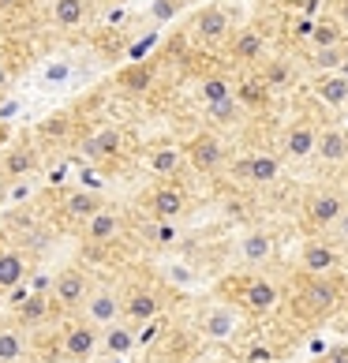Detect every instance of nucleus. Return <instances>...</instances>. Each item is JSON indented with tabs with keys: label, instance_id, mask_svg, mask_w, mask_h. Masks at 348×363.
I'll list each match as a JSON object with an SVG mask.
<instances>
[{
	"label": "nucleus",
	"instance_id": "1",
	"mask_svg": "<svg viewBox=\"0 0 348 363\" xmlns=\"http://www.w3.org/2000/svg\"><path fill=\"white\" fill-rule=\"evenodd\" d=\"M300 311L307 318H330L333 311H341V285L333 277H307L300 289Z\"/></svg>",
	"mask_w": 348,
	"mask_h": 363
},
{
	"label": "nucleus",
	"instance_id": "2",
	"mask_svg": "<svg viewBox=\"0 0 348 363\" xmlns=\"http://www.w3.org/2000/svg\"><path fill=\"white\" fill-rule=\"evenodd\" d=\"M348 210V199L333 187H318V191L307 195L303 203V225L315 228V233H330L333 225L341 221V213Z\"/></svg>",
	"mask_w": 348,
	"mask_h": 363
},
{
	"label": "nucleus",
	"instance_id": "3",
	"mask_svg": "<svg viewBox=\"0 0 348 363\" xmlns=\"http://www.w3.org/2000/svg\"><path fill=\"white\" fill-rule=\"evenodd\" d=\"M240 307H244V315L251 318H266V315H274L277 307H281V289H277V281L270 277H247L244 285H240Z\"/></svg>",
	"mask_w": 348,
	"mask_h": 363
},
{
	"label": "nucleus",
	"instance_id": "4",
	"mask_svg": "<svg viewBox=\"0 0 348 363\" xmlns=\"http://www.w3.org/2000/svg\"><path fill=\"white\" fill-rule=\"evenodd\" d=\"M300 270L307 277H330V274H337L341 270V247L333 244V240L311 236L300 247Z\"/></svg>",
	"mask_w": 348,
	"mask_h": 363
},
{
	"label": "nucleus",
	"instance_id": "5",
	"mask_svg": "<svg viewBox=\"0 0 348 363\" xmlns=\"http://www.w3.org/2000/svg\"><path fill=\"white\" fill-rule=\"evenodd\" d=\"M184 157H187V165H191L195 172L213 177V172L225 169V143L213 135V131H198V135L184 146Z\"/></svg>",
	"mask_w": 348,
	"mask_h": 363
},
{
	"label": "nucleus",
	"instance_id": "6",
	"mask_svg": "<svg viewBox=\"0 0 348 363\" xmlns=\"http://www.w3.org/2000/svg\"><path fill=\"white\" fill-rule=\"evenodd\" d=\"M49 296L57 307H83L90 296V277L79 266H64L60 274H52L49 281Z\"/></svg>",
	"mask_w": 348,
	"mask_h": 363
},
{
	"label": "nucleus",
	"instance_id": "7",
	"mask_svg": "<svg viewBox=\"0 0 348 363\" xmlns=\"http://www.w3.org/2000/svg\"><path fill=\"white\" fill-rule=\"evenodd\" d=\"M83 318L94 322L98 330H109L124 318V296L113 289H90L86 303H83Z\"/></svg>",
	"mask_w": 348,
	"mask_h": 363
},
{
	"label": "nucleus",
	"instance_id": "8",
	"mask_svg": "<svg viewBox=\"0 0 348 363\" xmlns=\"http://www.w3.org/2000/svg\"><path fill=\"white\" fill-rule=\"evenodd\" d=\"M98 348H101V333L86 318L72 322V326L64 330V337H60V352L68 356V359H90Z\"/></svg>",
	"mask_w": 348,
	"mask_h": 363
},
{
	"label": "nucleus",
	"instance_id": "9",
	"mask_svg": "<svg viewBox=\"0 0 348 363\" xmlns=\"http://www.w3.org/2000/svg\"><path fill=\"white\" fill-rule=\"evenodd\" d=\"M109 206L105 203L101 191H90V187H79V191H68L60 203V218L72 221V225H86L90 218H98V213Z\"/></svg>",
	"mask_w": 348,
	"mask_h": 363
},
{
	"label": "nucleus",
	"instance_id": "10",
	"mask_svg": "<svg viewBox=\"0 0 348 363\" xmlns=\"http://www.w3.org/2000/svg\"><path fill=\"white\" fill-rule=\"evenodd\" d=\"M162 307H165L162 292L150 289V285H139L124 296V322H131V326H139V322H157Z\"/></svg>",
	"mask_w": 348,
	"mask_h": 363
},
{
	"label": "nucleus",
	"instance_id": "11",
	"mask_svg": "<svg viewBox=\"0 0 348 363\" xmlns=\"http://www.w3.org/2000/svg\"><path fill=\"white\" fill-rule=\"evenodd\" d=\"M195 38H198V42H206V45L229 42V38H232V19H229V11H225L221 4L203 8V11L195 16Z\"/></svg>",
	"mask_w": 348,
	"mask_h": 363
},
{
	"label": "nucleus",
	"instance_id": "12",
	"mask_svg": "<svg viewBox=\"0 0 348 363\" xmlns=\"http://www.w3.org/2000/svg\"><path fill=\"white\" fill-rule=\"evenodd\" d=\"M240 326V315L232 311L229 303H210L203 315H198V333L206 341H229Z\"/></svg>",
	"mask_w": 348,
	"mask_h": 363
},
{
	"label": "nucleus",
	"instance_id": "13",
	"mask_svg": "<svg viewBox=\"0 0 348 363\" xmlns=\"http://www.w3.org/2000/svg\"><path fill=\"white\" fill-rule=\"evenodd\" d=\"M236 177L255 184V187H266L281 177V157L270 154V150H259V154H247L244 161H236Z\"/></svg>",
	"mask_w": 348,
	"mask_h": 363
},
{
	"label": "nucleus",
	"instance_id": "14",
	"mask_svg": "<svg viewBox=\"0 0 348 363\" xmlns=\"http://www.w3.org/2000/svg\"><path fill=\"white\" fill-rule=\"evenodd\" d=\"M184 210H187V195L180 191V187H172V184L154 187L150 199H146V213H150L154 221H162V225L184 218Z\"/></svg>",
	"mask_w": 348,
	"mask_h": 363
},
{
	"label": "nucleus",
	"instance_id": "15",
	"mask_svg": "<svg viewBox=\"0 0 348 363\" xmlns=\"http://www.w3.org/2000/svg\"><path fill=\"white\" fill-rule=\"evenodd\" d=\"M318 131L322 128H315L311 120H296V124H288V131H285V157H292V161H307V157H315V150H318Z\"/></svg>",
	"mask_w": 348,
	"mask_h": 363
},
{
	"label": "nucleus",
	"instance_id": "16",
	"mask_svg": "<svg viewBox=\"0 0 348 363\" xmlns=\"http://www.w3.org/2000/svg\"><path fill=\"white\" fill-rule=\"evenodd\" d=\"M274 251H277V240H274V233H266V228H251V233H244V236H240V244H236L240 262H247V266L270 262Z\"/></svg>",
	"mask_w": 348,
	"mask_h": 363
},
{
	"label": "nucleus",
	"instance_id": "17",
	"mask_svg": "<svg viewBox=\"0 0 348 363\" xmlns=\"http://www.w3.org/2000/svg\"><path fill=\"white\" fill-rule=\"evenodd\" d=\"M120 150H124V131H120V128H98L83 143V154H86V161H94V165L120 157Z\"/></svg>",
	"mask_w": 348,
	"mask_h": 363
},
{
	"label": "nucleus",
	"instance_id": "18",
	"mask_svg": "<svg viewBox=\"0 0 348 363\" xmlns=\"http://www.w3.org/2000/svg\"><path fill=\"white\" fill-rule=\"evenodd\" d=\"M120 225H124V218H120V210L113 206H105L98 218H90L83 225V240H86V247H101V244H109V240L120 233Z\"/></svg>",
	"mask_w": 348,
	"mask_h": 363
},
{
	"label": "nucleus",
	"instance_id": "19",
	"mask_svg": "<svg viewBox=\"0 0 348 363\" xmlns=\"http://www.w3.org/2000/svg\"><path fill=\"white\" fill-rule=\"evenodd\" d=\"M315 157L326 161V165H344L348 161V128H322L318 131Z\"/></svg>",
	"mask_w": 348,
	"mask_h": 363
},
{
	"label": "nucleus",
	"instance_id": "20",
	"mask_svg": "<svg viewBox=\"0 0 348 363\" xmlns=\"http://www.w3.org/2000/svg\"><path fill=\"white\" fill-rule=\"evenodd\" d=\"M38 161H42V157H38V150H34L30 143H16L4 157H0V169H4V177H8V180H16V177H26V172H34V169H38Z\"/></svg>",
	"mask_w": 348,
	"mask_h": 363
},
{
	"label": "nucleus",
	"instance_id": "21",
	"mask_svg": "<svg viewBox=\"0 0 348 363\" xmlns=\"http://www.w3.org/2000/svg\"><path fill=\"white\" fill-rule=\"evenodd\" d=\"M52 315V296L45 292H30L26 300L16 307V322L23 330H34V326H42V322Z\"/></svg>",
	"mask_w": 348,
	"mask_h": 363
},
{
	"label": "nucleus",
	"instance_id": "22",
	"mask_svg": "<svg viewBox=\"0 0 348 363\" xmlns=\"http://www.w3.org/2000/svg\"><path fill=\"white\" fill-rule=\"evenodd\" d=\"M26 281V259L16 247H0V296L19 289Z\"/></svg>",
	"mask_w": 348,
	"mask_h": 363
},
{
	"label": "nucleus",
	"instance_id": "23",
	"mask_svg": "<svg viewBox=\"0 0 348 363\" xmlns=\"http://www.w3.org/2000/svg\"><path fill=\"white\" fill-rule=\"evenodd\" d=\"M315 98L330 105V109H344L348 105V75L337 72V75H318L315 79Z\"/></svg>",
	"mask_w": 348,
	"mask_h": 363
},
{
	"label": "nucleus",
	"instance_id": "24",
	"mask_svg": "<svg viewBox=\"0 0 348 363\" xmlns=\"http://www.w3.org/2000/svg\"><path fill=\"white\" fill-rule=\"evenodd\" d=\"M262 49H266V38L255 30V26H244L240 34H232V38H229V52H232V60L251 64V60H259V57H262Z\"/></svg>",
	"mask_w": 348,
	"mask_h": 363
},
{
	"label": "nucleus",
	"instance_id": "25",
	"mask_svg": "<svg viewBox=\"0 0 348 363\" xmlns=\"http://www.w3.org/2000/svg\"><path fill=\"white\" fill-rule=\"evenodd\" d=\"M135 345H139V333H135L131 322H116V326H109V330L101 333V348L109 356H128Z\"/></svg>",
	"mask_w": 348,
	"mask_h": 363
},
{
	"label": "nucleus",
	"instance_id": "26",
	"mask_svg": "<svg viewBox=\"0 0 348 363\" xmlns=\"http://www.w3.org/2000/svg\"><path fill=\"white\" fill-rule=\"evenodd\" d=\"M184 150L180 146H157V150H150V157H146V169L154 172V177H172V172H180L184 165Z\"/></svg>",
	"mask_w": 348,
	"mask_h": 363
},
{
	"label": "nucleus",
	"instance_id": "27",
	"mask_svg": "<svg viewBox=\"0 0 348 363\" xmlns=\"http://www.w3.org/2000/svg\"><path fill=\"white\" fill-rule=\"evenodd\" d=\"M26 356V337L19 322H8L0 326V363H19Z\"/></svg>",
	"mask_w": 348,
	"mask_h": 363
},
{
	"label": "nucleus",
	"instance_id": "28",
	"mask_svg": "<svg viewBox=\"0 0 348 363\" xmlns=\"http://www.w3.org/2000/svg\"><path fill=\"white\" fill-rule=\"evenodd\" d=\"M270 86L262 83V79H244V83L236 86V101H240V109H266V105H270Z\"/></svg>",
	"mask_w": 348,
	"mask_h": 363
},
{
	"label": "nucleus",
	"instance_id": "29",
	"mask_svg": "<svg viewBox=\"0 0 348 363\" xmlns=\"http://www.w3.org/2000/svg\"><path fill=\"white\" fill-rule=\"evenodd\" d=\"M311 64H315V68L322 72V75H337V72L344 68V64H348V49H344V45L315 49V52H311Z\"/></svg>",
	"mask_w": 348,
	"mask_h": 363
},
{
	"label": "nucleus",
	"instance_id": "30",
	"mask_svg": "<svg viewBox=\"0 0 348 363\" xmlns=\"http://www.w3.org/2000/svg\"><path fill=\"white\" fill-rule=\"evenodd\" d=\"M83 16H86V0H57V4H52V23L64 26V30L79 26Z\"/></svg>",
	"mask_w": 348,
	"mask_h": 363
},
{
	"label": "nucleus",
	"instance_id": "31",
	"mask_svg": "<svg viewBox=\"0 0 348 363\" xmlns=\"http://www.w3.org/2000/svg\"><path fill=\"white\" fill-rule=\"evenodd\" d=\"M311 45L315 49H333V45H344V38H341V26L337 19H318L315 23V30H311Z\"/></svg>",
	"mask_w": 348,
	"mask_h": 363
},
{
	"label": "nucleus",
	"instance_id": "32",
	"mask_svg": "<svg viewBox=\"0 0 348 363\" xmlns=\"http://www.w3.org/2000/svg\"><path fill=\"white\" fill-rule=\"evenodd\" d=\"M229 98H236V90L229 86L225 75H206L203 79V101L206 105H218V101H229Z\"/></svg>",
	"mask_w": 348,
	"mask_h": 363
},
{
	"label": "nucleus",
	"instance_id": "33",
	"mask_svg": "<svg viewBox=\"0 0 348 363\" xmlns=\"http://www.w3.org/2000/svg\"><path fill=\"white\" fill-rule=\"evenodd\" d=\"M259 79H262L270 90H285V86L292 83V64H288V60H270V64L262 68Z\"/></svg>",
	"mask_w": 348,
	"mask_h": 363
},
{
	"label": "nucleus",
	"instance_id": "34",
	"mask_svg": "<svg viewBox=\"0 0 348 363\" xmlns=\"http://www.w3.org/2000/svg\"><path fill=\"white\" fill-rule=\"evenodd\" d=\"M236 109H240V101H236V98H229V101L206 105V116H210V120H218V124H229V120L236 116Z\"/></svg>",
	"mask_w": 348,
	"mask_h": 363
},
{
	"label": "nucleus",
	"instance_id": "35",
	"mask_svg": "<svg viewBox=\"0 0 348 363\" xmlns=\"http://www.w3.org/2000/svg\"><path fill=\"white\" fill-rule=\"evenodd\" d=\"M176 8H180V0H154L150 16H154L157 23H165V19H172V16H176Z\"/></svg>",
	"mask_w": 348,
	"mask_h": 363
},
{
	"label": "nucleus",
	"instance_id": "36",
	"mask_svg": "<svg viewBox=\"0 0 348 363\" xmlns=\"http://www.w3.org/2000/svg\"><path fill=\"white\" fill-rule=\"evenodd\" d=\"M315 363H348V345H333L330 352H322Z\"/></svg>",
	"mask_w": 348,
	"mask_h": 363
},
{
	"label": "nucleus",
	"instance_id": "37",
	"mask_svg": "<svg viewBox=\"0 0 348 363\" xmlns=\"http://www.w3.org/2000/svg\"><path fill=\"white\" fill-rule=\"evenodd\" d=\"M169 281H180V285H191V270H187V266H169Z\"/></svg>",
	"mask_w": 348,
	"mask_h": 363
},
{
	"label": "nucleus",
	"instance_id": "38",
	"mask_svg": "<svg viewBox=\"0 0 348 363\" xmlns=\"http://www.w3.org/2000/svg\"><path fill=\"white\" fill-rule=\"evenodd\" d=\"M330 233H333V236H337V240H344V244H348V210L341 213V221H337V225H333V228H330Z\"/></svg>",
	"mask_w": 348,
	"mask_h": 363
},
{
	"label": "nucleus",
	"instance_id": "39",
	"mask_svg": "<svg viewBox=\"0 0 348 363\" xmlns=\"http://www.w3.org/2000/svg\"><path fill=\"white\" fill-rule=\"evenodd\" d=\"M337 26H341V30H348V0H344V4H337Z\"/></svg>",
	"mask_w": 348,
	"mask_h": 363
},
{
	"label": "nucleus",
	"instance_id": "40",
	"mask_svg": "<svg viewBox=\"0 0 348 363\" xmlns=\"http://www.w3.org/2000/svg\"><path fill=\"white\" fill-rule=\"evenodd\" d=\"M8 199V177H4V169H0V203Z\"/></svg>",
	"mask_w": 348,
	"mask_h": 363
},
{
	"label": "nucleus",
	"instance_id": "41",
	"mask_svg": "<svg viewBox=\"0 0 348 363\" xmlns=\"http://www.w3.org/2000/svg\"><path fill=\"white\" fill-rule=\"evenodd\" d=\"M8 79H11V75H8V68H4V64H0V90L8 86Z\"/></svg>",
	"mask_w": 348,
	"mask_h": 363
},
{
	"label": "nucleus",
	"instance_id": "42",
	"mask_svg": "<svg viewBox=\"0 0 348 363\" xmlns=\"http://www.w3.org/2000/svg\"><path fill=\"white\" fill-rule=\"evenodd\" d=\"M337 4H344V0H337Z\"/></svg>",
	"mask_w": 348,
	"mask_h": 363
}]
</instances>
